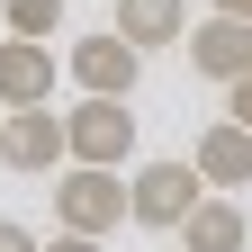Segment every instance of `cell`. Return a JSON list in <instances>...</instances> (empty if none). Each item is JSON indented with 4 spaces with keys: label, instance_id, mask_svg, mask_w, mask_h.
Listing matches in <instances>:
<instances>
[{
    "label": "cell",
    "instance_id": "obj_13",
    "mask_svg": "<svg viewBox=\"0 0 252 252\" xmlns=\"http://www.w3.org/2000/svg\"><path fill=\"white\" fill-rule=\"evenodd\" d=\"M0 252H45V243L27 234V225H9V216H0Z\"/></svg>",
    "mask_w": 252,
    "mask_h": 252
},
{
    "label": "cell",
    "instance_id": "obj_14",
    "mask_svg": "<svg viewBox=\"0 0 252 252\" xmlns=\"http://www.w3.org/2000/svg\"><path fill=\"white\" fill-rule=\"evenodd\" d=\"M45 252H99V234H54Z\"/></svg>",
    "mask_w": 252,
    "mask_h": 252
},
{
    "label": "cell",
    "instance_id": "obj_4",
    "mask_svg": "<svg viewBox=\"0 0 252 252\" xmlns=\"http://www.w3.org/2000/svg\"><path fill=\"white\" fill-rule=\"evenodd\" d=\"M63 72H72L90 99H135V72H144V54L117 36V27H99V36H81L72 54H63Z\"/></svg>",
    "mask_w": 252,
    "mask_h": 252
},
{
    "label": "cell",
    "instance_id": "obj_1",
    "mask_svg": "<svg viewBox=\"0 0 252 252\" xmlns=\"http://www.w3.org/2000/svg\"><path fill=\"white\" fill-rule=\"evenodd\" d=\"M54 216H63V234H117V225H135L126 180L99 171V162H63V180H54Z\"/></svg>",
    "mask_w": 252,
    "mask_h": 252
},
{
    "label": "cell",
    "instance_id": "obj_11",
    "mask_svg": "<svg viewBox=\"0 0 252 252\" xmlns=\"http://www.w3.org/2000/svg\"><path fill=\"white\" fill-rule=\"evenodd\" d=\"M0 18H9V36H54L63 0H0Z\"/></svg>",
    "mask_w": 252,
    "mask_h": 252
},
{
    "label": "cell",
    "instance_id": "obj_3",
    "mask_svg": "<svg viewBox=\"0 0 252 252\" xmlns=\"http://www.w3.org/2000/svg\"><path fill=\"white\" fill-rule=\"evenodd\" d=\"M63 144H72V162L117 171L126 153H135V108H126V99H90V90H81V108H63Z\"/></svg>",
    "mask_w": 252,
    "mask_h": 252
},
{
    "label": "cell",
    "instance_id": "obj_15",
    "mask_svg": "<svg viewBox=\"0 0 252 252\" xmlns=\"http://www.w3.org/2000/svg\"><path fill=\"white\" fill-rule=\"evenodd\" d=\"M207 9H216V18H252V0H207Z\"/></svg>",
    "mask_w": 252,
    "mask_h": 252
},
{
    "label": "cell",
    "instance_id": "obj_16",
    "mask_svg": "<svg viewBox=\"0 0 252 252\" xmlns=\"http://www.w3.org/2000/svg\"><path fill=\"white\" fill-rule=\"evenodd\" d=\"M0 117H9V108H0Z\"/></svg>",
    "mask_w": 252,
    "mask_h": 252
},
{
    "label": "cell",
    "instance_id": "obj_5",
    "mask_svg": "<svg viewBox=\"0 0 252 252\" xmlns=\"http://www.w3.org/2000/svg\"><path fill=\"white\" fill-rule=\"evenodd\" d=\"M0 162H9V171H63V162H72L54 99H45V108H9V117H0Z\"/></svg>",
    "mask_w": 252,
    "mask_h": 252
},
{
    "label": "cell",
    "instance_id": "obj_6",
    "mask_svg": "<svg viewBox=\"0 0 252 252\" xmlns=\"http://www.w3.org/2000/svg\"><path fill=\"white\" fill-rule=\"evenodd\" d=\"M189 72H198V81H243L252 72V18H198V27H189Z\"/></svg>",
    "mask_w": 252,
    "mask_h": 252
},
{
    "label": "cell",
    "instance_id": "obj_10",
    "mask_svg": "<svg viewBox=\"0 0 252 252\" xmlns=\"http://www.w3.org/2000/svg\"><path fill=\"white\" fill-rule=\"evenodd\" d=\"M243 234H252V225H243V207H234V198H216V189L180 216V243H189V252H243Z\"/></svg>",
    "mask_w": 252,
    "mask_h": 252
},
{
    "label": "cell",
    "instance_id": "obj_2",
    "mask_svg": "<svg viewBox=\"0 0 252 252\" xmlns=\"http://www.w3.org/2000/svg\"><path fill=\"white\" fill-rule=\"evenodd\" d=\"M207 198L198 162H135V180H126V207H135V225L153 234H180V216Z\"/></svg>",
    "mask_w": 252,
    "mask_h": 252
},
{
    "label": "cell",
    "instance_id": "obj_9",
    "mask_svg": "<svg viewBox=\"0 0 252 252\" xmlns=\"http://www.w3.org/2000/svg\"><path fill=\"white\" fill-rule=\"evenodd\" d=\"M117 36L135 45V54H153V45H180L189 36V0H117Z\"/></svg>",
    "mask_w": 252,
    "mask_h": 252
},
{
    "label": "cell",
    "instance_id": "obj_12",
    "mask_svg": "<svg viewBox=\"0 0 252 252\" xmlns=\"http://www.w3.org/2000/svg\"><path fill=\"white\" fill-rule=\"evenodd\" d=\"M225 117H234V126H252V72H243V81H225Z\"/></svg>",
    "mask_w": 252,
    "mask_h": 252
},
{
    "label": "cell",
    "instance_id": "obj_8",
    "mask_svg": "<svg viewBox=\"0 0 252 252\" xmlns=\"http://www.w3.org/2000/svg\"><path fill=\"white\" fill-rule=\"evenodd\" d=\"M198 180L207 189H252V126H234V117H216L207 135H198Z\"/></svg>",
    "mask_w": 252,
    "mask_h": 252
},
{
    "label": "cell",
    "instance_id": "obj_7",
    "mask_svg": "<svg viewBox=\"0 0 252 252\" xmlns=\"http://www.w3.org/2000/svg\"><path fill=\"white\" fill-rule=\"evenodd\" d=\"M54 81H63V63H54L45 36H9L0 45V108H45Z\"/></svg>",
    "mask_w": 252,
    "mask_h": 252
}]
</instances>
